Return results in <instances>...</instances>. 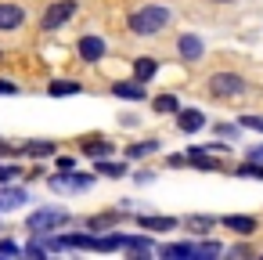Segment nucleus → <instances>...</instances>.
I'll return each mask as SVG.
<instances>
[{"instance_id":"obj_26","label":"nucleus","mask_w":263,"mask_h":260,"mask_svg":"<svg viewBox=\"0 0 263 260\" xmlns=\"http://www.w3.org/2000/svg\"><path fill=\"white\" fill-rule=\"evenodd\" d=\"M94 249L98 253H116V249H123V235H94Z\"/></svg>"},{"instance_id":"obj_34","label":"nucleus","mask_w":263,"mask_h":260,"mask_svg":"<svg viewBox=\"0 0 263 260\" xmlns=\"http://www.w3.org/2000/svg\"><path fill=\"white\" fill-rule=\"evenodd\" d=\"M216 134H223V137H234V127H227V123H220V127H216Z\"/></svg>"},{"instance_id":"obj_16","label":"nucleus","mask_w":263,"mask_h":260,"mask_svg":"<svg viewBox=\"0 0 263 260\" xmlns=\"http://www.w3.org/2000/svg\"><path fill=\"white\" fill-rule=\"evenodd\" d=\"M220 224L238 231V235H252L256 231V217H241V213H227V217H220Z\"/></svg>"},{"instance_id":"obj_36","label":"nucleus","mask_w":263,"mask_h":260,"mask_svg":"<svg viewBox=\"0 0 263 260\" xmlns=\"http://www.w3.org/2000/svg\"><path fill=\"white\" fill-rule=\"evenodd\" d=\"M11 152H22V148H11L8 141H0V155H11Z\"/></svg>"},{"instance_id":"obj_28","label":"nucleus","mask_w":263,"mask_h":260,"mask_svg":"<svg viewBox=\"0 0 263 260\" xmlns=\"http://www.w3.org/2000/svg\"><path fill=\"white\" fill-rule=\"evenodd\" d=\"M238 127H249V130H259V134H263V112H249V116H238Z\"/></svg>"},{"instance_id":"obj_31","label":"nucleus","mask_w":263,"mask_h":260,"mask_svg":"<svg viewBox=\"0 0 263 260\" xmlns=\"http://www.w3.org/2000/svg\"><path fill=\"white\" fill-rule=\"evenodd\" d=\"M11 94H18V83H11V80H0V98H11Z\"/></svg>"},{"instance_id":"obj_22","label":"nucleus","mask_w":263,"mask_h":260,"mask_svg":"<svg viewBox=\"0 0 263 260\" xmlns=\"http://www.w3.org/2000/svg\"><path fill=\"white\" fill-rule=\"evenodd\" d=\"M123 220V213L119 210H112V213H98V217H90L87 220V231H108V228H116Z\"/></svg>"},{"instance_id":"obj_3","label":"nucleus","mask_w":263,"mask_h":260,"mask_svg":"<svg viewBox=\"0 0 263 260\" xmlns=\"http://www.w3.org/2000/svg\"><path fill=\"white\" fill-rule=\"evenodd\" d=\"M62 224H69V213H65V210H54V206L33 210V213L26 217V231H33V235H51V231L62 228Z\"/></svg>"},{"instance_id":"obj_38","label":"nucleus","mask_w":263,"mask_h":260,"mask_svg":"<svg viewBox=\"0 0 263 260\" xmlns=\"http://www.w3.org/2000/svg\"><path fill=\"white\" fill-rule=\"evenodd\" d=\"M0 62H4V51H0Z\"/></svg>"},{"instance_id":"obj_35","label":"nucleus","mask_w":263,"mask_h":260,"mask_svg":"<svg viewBox=\"0 0 263 260\" xmlns=\"http://www.w3.org/2000/svg\"><path fill=\"white\" fill-rule=\"evenodd\" d=\"M152 177H155V174H152V170H141V174H137V184H148V181H152Z\"/></svg>"},{"instance_id":"obj_19","label":"nucleus","mask_w":263,"mask_h":260,"mask_svg":"<svg viewBox=\"0 0 263 260\" xmlns=\"http://www.w3.org/2000/svg\"><path fill=\"white\" fill-rule=\"evenodd\" d=\"M80 148H83V155H90V159H105V155H112V141H105V137H87Z\"/></svg>"},{"instance_id":"obj_27","label":"nucleus","mask_w":263,"mask_h":260,"mask_svg":"<svg viewBox=\"0 0 263 260\" xmlns=\"http://www.w3.org/2000/svg\"><path fill=\"white\" fill-rule=\"evenodd\" d=\"M216 256H223L220 242H198V260H216Z\"/></svg>"},{"instance_id":"obj_20","label":"nucleus","mask_w":263,"mask_h":260,"mask_svg":"<svg viewBox=\"0 0 263 260\" xmlns=\"http://www.w3.org/2000/svg\"><path fill=\"white\" fill-rule=\"evenodd\" d=\"M159 137H144V141H137V145H130L126 148V159H148V155H155L159 152Z\"/></svg>"},{"instance_id":"obj_8","label":"nucleus","mask_w":263,"mask_h":260,"mask_svg":"<svg viewBox=\"0 0 263 260\" xmlns=\"http://www.w3.org/2000/svg\"><path fill=\"white\" fill-rule=\"evenodd\" d=\"M205 127V112L202 109H177V130L180 134H198Z\"/></svg>"},{"instance_id":"obj_29","label":"nucleus","mask_w":263,"mask_h":260,"mask_svg":"<svg viewBox=\"0 0 263 260\" xmlns=\"http://www.w3.org/2000/svg\"><path fill=\"white\" fill-rule=\"evenodd\" d=\"M18 174H26L18 163H0V184H8V181H15Z\"/></svg>"},{"instance_id":"obj_5","label":"nucleus","mask_w":263,"mask_h":260,"mask_svg":"<svg viewBox=\"0 0 263 260\" xmlns=\"http://www.w3.org/2000/svg\"><path fill=\"white\" fill-rule=\"evenodd\" d=\"M54 192H87L94 184V174H76V170H62L58 177L47 181Z\"/></svg>"},{"instance_id":"obj_13","label":"nucleus","mask_w":263,"mask_h":260,"mask_svg":"<svg viewBox=\"0 0 263 260\" xmlns=\"http://www.w3.org/2000/svg\"><path fill=\"white\" fill-rule=\"evenodd\" d=\"M22 202H29V192L26 188H4V184H0V213L18 210Z\"/></svg>"},{"instance_id":"obj_9","label":"nucleus","mask_w":263,"mask_h":260,"mask_svg":"<svg viewBox=\"0 0 263 260\" xmlns=\"http://www.w3.org/2000/svg\"><path fill=\"white\" fill-rule=\"evenodd\" d=\"M76 51H80V58H83V62H90V65H94V62H101V58H105V51H108V47H105V40H101V37H94V33H90V37H83V40H80V47H76Z\"/></svg>"},{"instance_id":"obj_12","label":"nucleus","mask_w":263,"mask_h":260,"mask_svg":"<svg viewBox=\"0 0 263 260\" xmlns=\"http://www.w3.org/2000/svg\"><path fill=\"white\" fill-rule=\"evenodd\" d=\"M112 94H116V98H123V101H144V98H148V91H144V83H141V80L112 83Z\"/></svg>"},{"instance_id":"obj_6","label":"nucleus","mask_w":263,"mask_h":260,"mask_svg":"<svg viewBox=\"0 0 263 260\" xmlns=\"http://www.w3.org/2000/svg\"><path fill=\"white\" fill-rule=\"evenodd\" d=\"M177 55H180L184 62H202V58H205V40H202L198 33H180V37H177Z\"/></svg>"},{"instance_id":"obj_11","label":"nucleus","mask_w":263,"mask_h":260,"mask_svg":"<svg viewBox=\"0 0 263 260\" xmlns=\"http://www.w3.org/2000/svg\"><path fill=\"white\" fill-rule=\"evenodd\" d=\"M123 253L126 256H152L155 253V242L144 238V235H123Z\"/></svg>"},{"instance_id":"obj_33","label":"nucleus","mask_w":263,"mask_h":260,"mask_svg":"<svg viewBox=\"0 0 263 260\" xmlns=\"http://www.w3.org/2000/svg\"><path fill=\"white\" fill-rule=\"evenodd\" d=\"M245 159H252V163H263V145H256V148H249V155Z\"/></svg>"},{"instance_id":"obj_18","label":"nucleus","mask_w":263,"mask_h":260,"mask_svg":"<svg viewBox=\"0 0 263 260\" xmlns=\"http://www.w3.org/2000/svg\"><path fill=\"white\" fill-rule=\"evenodd\" d=\"M159 73V62L155 58H148V55H141V58H134V80H141V83H148L152 76Z\"/></svg>"},{"instance_id":"obj_14","label":"nucleus","mask_w":263,"mask_h":260,"mask_svg":"<svg viewBox=\"0 0 263 260\" xmlns=\"http://www.w3.org/2000/svg\"><path fill=\"white\" fill-rule=\"evenodd\" d=\"M137 224H141L144 231H173L180 220H177V217H152V213H141Z\"/></svg>"},{"instance_id":"obj_30","label":"nucleus","mask_w":263,"mask_h":260,"mask_svg":"<svg viewBox=\"0 0 263 260\" xmlns=\"http://www.w3.org/2000/svg\"><path fill=\"white\" fill-rule=\"evenodd\" d=\"M0 256H22V246L11 238H0Z\"/></svg>"},{"instance_id":"obj_17","label":"nucleus","mask_w":263,"mask_h":260,"mask_svg":"<svg viewBox=\"0 0 263 260\" xmlns=\"http://www.w3.org/2000/svg\"><path fill=\"white\" fill-rule=\"evenodd\" d=\"M22 152H26V155H33V159H47V155H54V152H58V145H54V141H47V137H36V141H26V145H22Z\"/></svg>"},{"instance_id":"obj_25","label":"nucleus","mask_w":263,"mask_h":260,"mask_svg":"<svg viewBox=\"0 0 263 260\" xmlns=\"http://www.w3.org/2000/svg\"><path fill=\"white\" fill-rule=\"evenodd\" d=\"M94 174H105V177H123V174H126V163H112V159H98V163H94Z\"/></svg>"},{"instance_id":"obj_7","label":"nucleus","mask_w":263,"mask_h":260,"mask_svg":"<svg viewBox=\"0 0 263 260\" xmlns=\"http://www.w3.org/2000/svg\"><path fill=\"white\" fill-rule=\"evenodd\" d=\"M162 260H198V242H170L155 249Z\"/></svg>"},{"instance_id":"obj_10","label":"nucleus","mask_w":263,"mask_h":260,"mask_svg":"<svg viewBox=\"0 0 263 260\" xmlns=\"http://www.w3.org/2000/svg\"><path fill=\"white\" fill-rule=\"evenodd\" d=\"M26 22V11L18 4H0V33H15Z\"/></svg>"},{"instance_id":"obj_2","label":"nucleus","mask_w":263,"mask_h":260,"mask_svg":"<svg viewBox=\"0 0 263 260\" xmlns=\"http://www.w3.org/2000/svg\"><path fill=\"white\" fill-rule=\"evenodd\" d=\"M245 87H249V83H245L238 73H213L209 83H205L209 98H220V101H227V98H241Z\"/></svg>"},{"instance_id":"obj_1","label":"nucleus","mask_w":263,"mask_h":260,"mask_svg":"<svg viewBox=\"0 0 263 260\" xmlns=\"http://www.w3.org/2000/svg\"><path fill=\"white\" fill-rule=\"evenodd\" d=\"M170 19H173V11H170L166 4H144V8H137V11H130L126 29H130L134 37H155V33H162V29L170 26Z\"/></svg>"},{"instance_id":"obj_15","label":"nucleus","mask_w":263,"mask_h":260,"mask_svg":"<svg viewBox=\"0 0 263 260\" xmlns=\"http://www.w3.org/2000/svg\"><path fill=\"white\" fill-rule=\"evenodd\" d=\"M184 228L187 231H195L198 238H205L213 228H216V217H205V213H191V217H184Z\"/></svg>"},{"instance_id":"obj_24","label":"nucleus","mask_w":263,"mask_h":260,"mask_svg":"<svg viewBox=\"0 0 263 260\" xmlns=\"http://www.w3.org/2000/svg\"><path fill=\"white\" fill-rule=\"evenodd\" d=\"M234 177H249V181H263V163H252V159H241Z\"/></svg>"},{"instance_id":"obj_32","label":"nucleus","mask_w":263,"mask_h":260,"mask_svg":"<svg viewBox=\"0 0 263 260\" xmlns=\"http://www.w3.org/2000/svg\"><path fill=\"white\" fill-rule=\"evenodd\" d=\"M58 170H76V159L72 155H58Z\"/></svg>"},{"instance_id":"obj_4","label":"nucleus","mask_w":263,"mask_h":260,"mask_svg":"<svg viewBox=\"0 0 263 260\" xmlns=\"http://www.w3.org/2000/svg\"><path fill=\"white\" fill-rule=\"evenodd\" d=\"M76 11H80L76 0H54V4H47V11H44V19H40V29H44V33H54V29H62Z\"/></svg>"},{"instance_id":"obj_21","label":"nucleus","mask_w":263,"mask_h":260,"mask_svg":"<svg viewBox=\"0 0 263 260\" xmlns=\"http://www.w3.org/2000/svg\"><path fill=\"white\" fill-rule=\"evenodd\" d=\"M83 87L76 83V80H51L47 83V94L51 98H72V94H80Z\"/></svg>"},{"instance_id":"obj_37","label":"nucleus","mask_w":263,"mask_h":260,"mask_svg":"<svg viewBox=\"0 0 263 260\" xmlns=\"http://www.w3.org/2000/svg\"><path fill=\"white\" fill-rule=\"evenodd\" d=\"M216 4H231V0H216Z\"/></svg>"},{"instance_id":"obj_23","label":"nucleus","mask_w":263,"mask_h":260,"mask_svg":"<svg viewBox=\"0 0 263 260\" xmlns=\"http://www.w3.org/2000/svg\"><path fill=\"white\" fill-rule=\"evenodd\" d=\"M152 109H155L159 116H177V109H180V101H177L173 94H159V98H152Z\"/></svg>"}]
</instances>
